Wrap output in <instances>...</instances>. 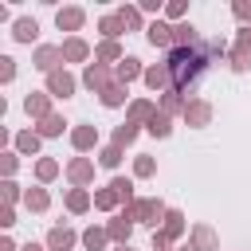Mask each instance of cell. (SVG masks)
Masks as SVG:
<instances>
[{"label": "cell", "mask_w": 251, "mask_h": 251, "mask_svg": "<svg viewBox=\"0 0 251 251\" xmlns=\"http://www.w3.org/2000/svg\"><path fill=\"white\" fill-rule=\"evenodd\" d=\"M208 51H204V43L200 47H173L169 51V59H165V67H169V75H173V90H192V82L208 71Z\"/></svg>", "instance_id": "cell-1"}, {"label": "cell", "mask_w": 251, "mask_h": 251, "mask_svg": "<svg viewBox=\"0 0 251 251\" xmlns=\"http://www.w3.org/2000/svg\"><path fill=\"white\" fill-rule=\"evenodd\" d=\"M133 224H145V227H153L157 231V224H165V216H169V208L157 200V196H141V200H133L129 208H122Z\"/></svg>", "instance_id": "cell-2"}, {"label": "cell", "mask_w": 251, "mask_h": 251, "mask_svg": "<svg viewBox=\"0 0 251 251\" xmlns=\"http://www.w3.org/2000/svg\"><path fill=\"white\" fill-rule=\"evenodd\" d=\"M118 78H114V71L110 67H102V63H86V71H82V86L86 90H94V94H102L106 86H114Z\"/></svg>", "instance_id": "cell-3"}, {"label": "cell", "mask_w": 251, "mask_h": 251, "mask_svg": "<svg viewBox=\"0 0 251 251\" xmlns=\"http://www.w3.org/2000/svg\"><path fill=\"white\" fill-rule=\"evenodd\" d=\"M227 63H231V71H251V27H243L239 35H235V47H231V55H227Z\"/></svg>", "instance_id": "cell-4"}, {"label": "cell", "mask_w": 251, "mask_h": 251, "mask_svg": "<svg viewBox=\"0 0 251 251\" xmlns=\"http://www.w3.org/2000/svg\"><path fill=\"white\" fill-rule=\"evenodd\" d=\"M75 90H78V78H75L71 71H55V75H47V94H51V98H63V102H67Z\"/></svg>", "instance_id": "cell-5"}, {"label": "cell", "mask_w": 251, "mask_h": 251, "mask_svg": "<svg viewBox=\"0 0 251 251\" xmlns=\"http://www.w3.org/2000/svg\"><path fill=\"white\" fill-rule=\"evenodd\" d=\"M67 180H71L75 188H86V184L94 180V161H90V157H71V161H67Z\"/></svg>", "instance_id": "cell-6"}, {"label": "cell", "mask_w": 251, "mask_h": 251, "mask_svg": "<svg viewBox=\"0 0 251 251\" xmlns=\"http://www.w3.org/2000/svg\"><path fill=\"white\" fill-rule=\"evenodd\" d=\"M59 63H63V51H59V47H51V43L35 47V55H31V67H35V71H43V75H55V71H59Z\"/></svg>", "instance_id": "cell-7"}, {"label": "cell", "mask_w": 251, "mask_h": 251, "mask_svg": "<svg viewBox=\"0 0 251 251\" xmlns=\"http://www.w3.org/2000/svg\"><path fill=\"white\" fill-rule=\"evenodd\" d=\"M82 24H86V12H82L78 4L55 12V27H59V31H71V35H75V31H82Z\"/></svg>", "instance_id": "cell-8"}, {"label": "cell", "mask_w": 251, "mask_h": 251, "mask_svg": "<svg viewBox=\"0 0 251 251\" xmlns=\"http://www.w3.org/2000/svg\"><path fill=\"white\" fill-rule=\"evenodd\" d=\"M59 51H63V63H86V59H90V43H86L82 35H67V39L59 43Z\"/></svg>", "instance_id": "cell-9"}, {"label": "cell", "mask_w": 251, "mask_h": 251, "mask_svg": "<svg viewBox=\"0 0 251 251\" xmlns=\"http://www.w3.org/2000/svg\"><path fill=\"white\" fill-rule=\"evenodd\" d=\"M24 114L35 118V122L51 118V94H47V90H31V94L24 98Z\"/></svg>", "instance_id": "cell-10"}, {"label": "cell", "mask_w": 251, "mask_h": 251, "mask_svg": "<svg viewBox=\"0 0 251 251\" xmlns=\"http://www.w3.org/2000/svg\"><path fill=\"white\" fill-rule=\"evenodd\" d=\"M188 251H220L216 231H212L208 224H196V227L188 231Z\"/></svg>", "instance_id": "cell-11"}, {"label": "cell", "mask_w": 251, "mask_h": 251, "mask_svg": "<svg viewBox=\"0 0 251 251\" xmlns=\"http://www.w3.org/2000/svg\"><path fill=\"white\" fill-rule=\"evenodd\" d=\"M212 122V102H204V98H188V106H184V126H208Z\"/></svg>", "instance_id": "cell-12"}, {"label": "cell", "mask_w": 251, "mask_h": 251, "mask_svg": "<svg viewBox=\"0 0 251 251\" xmlns=\"http://www.w3.org/2000/svg\"><path fill=\"white\" fill-rule=\"evenodd\" d=\"M114 78H118L122 86H129L133 78H145V67H141V59H137V55H126V59L114 67Z\"/></svg>", "instance_id": "cell-13"}, {"label": "cell", "mask_w": 251, "mask_h": 251, "mask_svg": "<svg viewBox=\"0 0 251 251\" xmlns=\"http://www.w3.org/2000/svg\"><path fill=\"white\" fill-rule=\"evenodd\" d=\"M106 231H110V239H114L118 247H129V235H133V220H129L126 212H118V216L106 224Z\"/></svg>", "instance_id": "cell-14"}, {"label": "cell", "mask_w": 251, "mask_h": 251, "mask_svg": "<svg viewBox=\"0 0 251 251\" xmlns=\"http://www.w3.org/2000/svg\"><path fill=\"white\" fill-rule=\"evenodd\" d=\"M145 39H149L153 47H165V51H173V24H165V20H153V24L145 27Z\"/></svg>", "instance_id": "cell-15"}, {"label": "cell", "mask_w": 251, "mask_h": 251, "mask_svg": "<svg viewBox=\"0 0 251 251\" xmlns=\"http://www.w3.org/2000/svg\"><path fill=\"white\" fill-rule=\"evenodd\" d=\"M78 243V235L71 231V227H63V224H55L51 231H47V251H71Z\"/></svg>", "instance_id": "cell-16"}, {"label": "cell", "mask_w": 251, "mask_h": 251, "mask_svg": "<svg viewBox=\"0 0 251 251\" xmlns=\"http://www.w3.org/2000/svg\"><path fill=\"white\" fill-rule=\"evenodd\" d=\"M122 59H126V51H122V43H118V39H102V43L94 47V63H102V67L122 63Z\"/></svg>", "instance_id": "cell-17"}, {"label": "cell", "mask_w": 251, "mask_h": 251, "mask_svg": "<svg viewBox=\"0 0 251 251\" xmlns=\"http://www.w3.org/2000/svg\"><path fill=\"white\" fill-rule=\"evenodd\" d=\"M145 86L149 90H173V75H169V67L165 63H157V67H145Z\"/></svg>", "instance_id": "cell-18"}, {"label": "cell", "mask_w": 251, "mask_h": 251, "mask_svg": "<svg viewBox=\"0 0 251 251\" xmlns=\"http://www.w3.org/2000/svg\"><path fill=\"white\" fill-rule=\"evenodd\" d=\"M71 145H75L78 153H90V149L98 145V129H94V126H86V122H82V126H75V129H71Z\"/></svg>", "instance_id": "cell-19"}, {"label": "cell", "mask_w": 251, "mask_h": 251, "mask_svg": "<svg viewBox=\"0 0 251 251\" xmlns=\"http://www.w3.org/2000/svg\"><path fill=\"white\" fill-rule=\"evenodd\" d=\"M12 39H16V43H31V39H39V24H35L31 16H20V20L12 24Z\"/></svg>", "instance_id": "cell-20"}, {"label": "cell", "mask_w": 251, "mask_h": 251, "mask_svg": "<svg viewBox=\"0 0 251 251\" xmlns=\"http://www.w3.org/2000/svg\"><path fill=\"white\" fill-rule=\"evenodd\" d=\"M200 31L192 24H173V47H200Z\"/></svg>", "instance_id": "cell-21"}, {"label": "cell", "mask_w": 251, "mask_h": 251, "mask_svg": "<svg viewBox=\"0 0 251 251\" xmlns=\"http://www.w3.org/2000/svg\"><path fill=\"white\" fill-rule=\"evenodd\" d=\"M24 208H27V212H47V208H51V192H47L43 184L27 188V192H24Z\"/></svg>", "instance_id": "cell-22"}, {"label": "cell", "mask_w": 251, "mask_h": 251, "mask_svg": "<svg viewBox=\"0 0 251 251\" xmlns=\"http://www.w3.org/2000/svg\"><path fill=\"white\" fill-rule=\"evenodd\" d=\"M184 106H188V98H184L180 90H165L157 110H161V114H169V118H173V114H180V118H184Z\"/></svg>", "instance_id": "cell-23"}, {"label": "cell", "mask_w": 251, "mask_h": 251, "mask_svg": "<svg viewBox=\"0 0 251 251\" xmlns=\"http://www.w3.org/2000/svg\"><path fill=\"white\" fill-rule=\"evenodd\" d=\"M39 141H43V137H39L35 129H20V133H16V153H20V157H35V153H39Z\"/></svg>", "instance_id": "cell-24"}, {"label": "cell", "mask_w": 251, "mask_h": 251, "mask_svg": "<svg viewBox=\"0 0 251 251\" xmlns=\"http://www.w3.org/2000/svg\"><path fill=\"white\" fill-rule=\"evenodd\" d=\"M184 227H188V224H184V216H180L176 208H169V216H165V224H161V235L173 243V239H180V235H184Z\"/></svg>", "instance_id": "cell-25"}, {"label": "cell", "mask_w": 251, "mask_h": 251, "mask_svg": "<svg viewBox=\"0 0 251 251\" xmlns=\"http://www.w3.org/2000/svg\"><path fill=\"white\" fill-rule=\"evenodd\" d=\"M63 204H67V212H75V216H82V212H86V208H90V204H94V196H90V192H86V188H71V192H67V200H63Z\"/></svg>", "instance_id": "cell-26"}, {"label": "cell", "mask_w": 251, "mask_h": 251, "mask_svg": "<svg viewBox=\"0 0 251 251\" xmlns=\"http://www.w3.org/2000/svg\"><path fill=\"white\" fill-rule=\"evenodd\" d=\"M153 114H157V106H153L149 98H133V102H129V122H137V126H145V122H149Z\"/></svg>", "instance_id": "cell-27"}, {"label": "cell", "mask_w": 251, "mask_h": 251, "mask_svg": "<svg viewBox=\"0 0 251 251\" xmlns=\"http://www.w3.org/2000/svg\"><path fill=\"white\" fill-rule=\"evenodd\" d=\"M98 98H102V106H110V110H118V106H126V98H129V90H126L122 82H114V86H106V90H102Z\"/></svg>", "instance_id": "cell-28"}, {"label": "cell", "mask_w": 251, "mask_h": 251, "mask_svg": "<svg viewBox=\"0 0 251 251\" xmlns=\"http://www.w3.org/2000/svg\"><path fill=\"white\" fill-rule=\"evenodd\" d=\"M63 129H67V118H63V114H51V118H43V122L35 126L39 137H59Z\"/></svg>", "instance_id": "cell-29"}, {"label": "cell", "mask_w": 251, "mask_h": 251, "mask_svg": "<svg viewBox=\"0 0 251 251\" xmlns=\"http://www.w3.org/2000/svg\"><path fill=\"white\" fill-rule=\"evenodd\" d=\"M55 176H59V161H55V157H39V161H35V180H39V184H51Z\"/></svg>", "instance_id": "cell-30"}, {"label": "cell", "mask_w": 251, "mask_h": 251, "mask_svg": "<svg viewBox=\"0 0 251 251\" xmlns=\"http://www.w3.org/2000/svg\"><path fill=\"white\" fill-rule=\"evenodd\" d=\"M145 129H149V133H153V137H169V133H173V118H169V114H161V110H157V114H153V118H149V122H145Z\"/></svg>", "instance_id": "cell-31"}, {"label": "cell", "mask_w": 251, "mask_h": 251, "mask_svg": "<svg viewBox=\"0 0 251 251\" xmlns=\"http://www.w3.org/2000/svg\"><path fill=\"white\" fill-rule=\"evenodd\" d=\"M133 141H137V122H129V118H126V122L114 129V145H118V149H126V145H133Z\"/></svg>", "instance_id": "cell-32"}, {"label": "cell", "mask_w": 251, "mask_h": 251, "mask_svg": "<svg viewBox=\"0 0 251 251\" xmlns=\"http://www.w3.org/2000/svg\"><path fill=\"white\" fill-rule=\"evenodd\" d=\"M106 239H110L106 227H86V231H82V247H86V251H102Z\"/></svg>", "instance_id": "cell-33"}, {"label": "cell", "mask_w": 251, "mask_h": 251, "mask_svg": "<svg viewBox=\"0 0 251 251\" xmlns=\"http://www.w3.org/2000/svg\"><path fill=\"white\" fill-rule=\"evenodd\" d=\"M110 188L118 192V200H122L126 208H129V204L137 200V196H133V180H126V176H114V180H110Z\"/></svg>", "instance_id": "cell-34"}, {"label": "cell", "mask_w": 251, "mask_h": 251, "mask_svg": "<svg viewBox=\"0 0 251 251\" xmlns=\"http://www.w3.org/2000/svg\"><path fill=\"white\" fill-rule=\"evenodd\" d=\"M114 16L122 20V27H133V31L141 27V8H129V4H122V8L114 12Z\"/></svg>", "instance_id": "cell-35"}, {"label": "cell", "mask_w": 251, "mask_h": 251, "mask_svg": "<svg viewBox=\"0 0 251 251\" xmlns=\"http://www.w3.org/2000/svg\"><path fill=\"white\" fill-rule=\"evenodd\" d=\"M98 31H102V39H118L126 27H122V20H118V16H102V20H98Z\"/></svg>", "instance_id": "cell-36"}, {"label": "cell", "mask_w": 251, "mask_h": 251, "mask_svg": "<svg viewBox=\"0 0 251 251\" xmlns=\"http://www.w3.org/2000/svg\"><path fill=\"white\" fill-rule=\"evenodd\" d=\"M98 165H106V169H118V165H122V149H118L114 141H110V145H102V149H98Z\"/></svg>", "instance_id": "cell-37"}, {"label": "cell", "mask_w": 251, "mask_h": 251, "mask_svg": "<svg viewBox=\"0 0 251 251\" xmlns=\"http://www.w3.org/2000/svg\"><path fill=\"white\" fill-rule=\"evenodd\" d=\"M94 208H102V212H114V208H118V192H114L110 184H106V188H98V192H94Z\"/></svg>", "instance_id": "cell-38"}, {"label": "cell", "mask_w": 251, "mask_h": 251, "mask_svg": "<svg viewBox=\"0 0 251 251\" xmlns=\"http://www.w3.org/2000/svg\"><path fill=\"white\" fill-rule=\"evenodd\" d=\"M153 173H157V161H153L149 153H137V161H133V176L145 180V176H153Z\"/></svg>", "instance_id": "cell-39"}, {"label": "cell", "mask_w": 251, "mask_h": 251, "mask_svg": "<svg viewBox=\"0 0 251 251\" xmlns=\"http://www.w3.org/2000/svg\"><path fill=\"white\" fill-rule=\"evenodd\" d=\"M20 169V153L16 149H8V153H0V173H4V180H12V173Z\"/></svg>", "instance_id": "cell-40"}, {"label": "cell", "mask_w": 251, "mask_h": 251, "mask_svg": "<svg viewBox=\"0 0 251 251\" xmlns=\"http://www.w3.org/2000/svg\"><path fill=\"white\" fill-rule=\"evenodd\" d=\"M0 196H4V204H8V208H12L16 200H24V192H20V184H16V180H4V184H0Z\"/></svg>", "instance_id": "cell-41"}, {"label": "cell", "mask_w": 251, "mask_h": 251, "mask_svg": "<svg viewBox=\"0 0 251 251\" xmlns=\"http://www.w3.org/2000/svg\"><path fill=\"white\" fill-rule=\"evenodd\" d=\"M184 12H188V4H184V0H169V4H165V16H169V20H176V24H184Z\"/></svg>", "instance_id": "cell-42"}, {"label": "cell", "mask_w": 251, "mask_h": 251, "mask_svg": "<svg viewBox=\"0 0 251 251\" xmlns=\"http://www.w3.org/2000/svg\"><path fill=\"white\" fill-rule=\"evenodd\" d=\"M204 51H208V59H224L227 55V43L224 39H204Z\"/></svg>", "instance_id": "cell-43"}, {"label": "cell", "mask_w": 251, "mask_h": 251, "mask_svg": "<svg viewBox=\"0 0 251 251\" xmlns=\"http://www.w3.org/2000/svg\"><path fill=\"white\" fill-rule=\"evenodd\" d=\"M12 78H16V59L0 55V82H12Z\"/></svg>", "instance_id": "cell-44"}, {"label": "cell", "mask_w": 251, "mask_h": 251, "mask_svg": "<svg viewBox=\"0 0 251 251\" xmlns=\"http://www.w3.org/2000/svg\"><path fill=\"white\" fill-rule=\"evenodd\" d=\"M231 12H235V20H251V4H247V0L231 4Z\"/></svg>", "instance_id": "cell-45"}, {"label": "cell", "mask_w": 251, "mask_h": 251, "mask_svg": "<svg viewBox=\"0 0 251 251\" xmlns=\"http://www.w3.org/2000/svg\"><path fill=\"white\" fill-rule=\"evenodd\" d=\"M0 224H4V227H12V224H16V208H8V204H4V208H0Z\"/></svg>", "instance_id": "cell-46"}, {"label": "cell", "mask_w": 251, "mask_h": 251, "mask_svg": "<svg viewBox=\"0 0 251 251\" xmlns=\"http://www.w3.org/2000/svg\"><path fill=\"white\" fill-rule=\"evenodd\" d=\"M0 251H20V247H16V243H12L8 235H4V239H0Z\"/></svg>", "instance_id": "cell-47"}, {"label": "cell", "mask_w": 251, "mask_h": 251, "mask_svg": "<svg viewBox=\"0 0 251 251\" xmlns=\"http://www.w3.org/2000/svg\"><path fill=\"white\" fill-rule=\"evenodd\" d=\"M20 251H47V243H24Z\"/></svg>", "instance_id": "cell-48"}, {"label": "cell", "mask_w": 251, "mask_h": 251, "mask_svg": "<svg viewBox=\"0 0 251 251\" xmlns=\"http://www.w3.org/2000/svg\"><path fill=\"white\" fill-rule=\"evenodd\" d=\"M118 251H133V247H118Z\"/></svg>", "instance_id": "cell-49"}]
</instances>
